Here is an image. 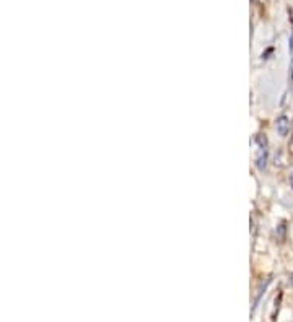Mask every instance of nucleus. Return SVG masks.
Wrapping results in <instances>:
<instances>
[{"label":"nucleus","mask_w":293,"mask_h":322,"mask_svg":"<svg viewBox=\"0 0 293 322\" xmlns=\"http://www.w3.org/2000/svg\"><path fill=\"white\" fill-rule=\"evenodd\" d=\"M289 51H290V70H292V82H293V33L289 39Z\"/></svg>","instance_id":"4"},{"label":"nucleus","mask_w":293,"mask_h":322,"mask_svg":"<svg viewBox=\"0 0 293 322\" xmlns=\"http://www.w3.org/2000/svg\"><path fill=\"white\" fill-rule=\"evenodd\" d=\"M292 285H293V275H292Z\"/></svg>","instance_id":"5"},{"label":"nucleus","mask_w":293,"mask_h":322,"mask_svg":"<svg viewBox=\"0 0 293 322\" xmlns=\"http://www.w3.org/2000/svg\"><path fill=\"white\" fill-rule=\"evenodd\" d=\"M257 142L261 143L259 145V155H257V160H256V166L259 171H264L267 168V161H269V150H267V140L259 137Z\"/></svg>","instance_id":"1"},{"label":"nucleus","mask_w":293,"mask_h":322,"mask_svg":"<svg viewBox=\"0 0 293 322\" xmlns=\"http://www.w3.org/2000/svg\"><path fill=\"white\" fill-rule=\"evenodd\" d=\"M269 283H271V278H267V280H266V283H262V285H261V288H259V293H257V296H256V300H254V304H252V314L256 313L257 306H259V303H261V298H262L264 295H266V290H267Z\"/></svg>","instance_id":"3"},{"label":"nucleus","mask_w":293,"mask_h":322,"mask_svg":"<svg viewBox=\"0 0 293 322\" xmlns=\"http://www.w3.org/2000/svg\"><path fill=\"white\" fill-rule=\"evenodd\" d=\"M275 129H277V134L280 137H287L290 132V120L287 116H280L277 120H275Z\"/></svg>","instance_id":"2"}]
</instances>
